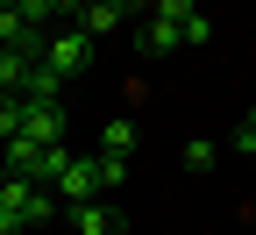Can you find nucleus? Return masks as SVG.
Here are the masks:
<instances>
[{
    "instance_id": "f03ea898",
    "label": "nucleus",
    "mask_w": 256,
    "mask_h": 235,
    "mask_svg": "<svg viewBox=\"0 0 256 235\" xmlns=\"http://www.w3.org/2000/svg\"><path fill=\"white\" fill-rule=\"evenodd\" d=\"M43 64H50L57 79H78L86 64H92V36H86V29H57V36L43 43Z\"/></svg>"
},
{
    "instance_id": "ddd939ff",
    "label": "nucleus",
    "mask_w": 256,
    "mask_h": 235,
    "mask_svg": "<svg viewBox=\"0 0 256 235\" xmlns=\"http://www.w3.org/2000/svg\"><path fill=\"white\" fill-rule=\"evenodd\" d=\"M92 178H100V192L121 185V178H128V157H92Z\"/></svg>"
},
{
    "instance_id": "39448f33",
    "label": "nucleus",
    "mask_w": 256,
    "mask_h": 235,
    "mask_svg": "<svg viewBox=\"0 0 256 235\" xmlns=\"http://www.w3.org/2000/svg\"><path fill=\"white\" fill-rule=\"evenodd\" d=\"M72 221H78V235H128V221H121L114 207H100V199H78Z\"/></svg>"
},
{
    "instance_id": "9d476101",
    "label": "nucleus",
    "mask_w": 256,
    "mask_h": 235,
    "mask_svg": "<svg viewBox=\"0 0 256 235\" xmlns=\"http://www.w3.org/2000/svg\"><path fill=\"white\" fill-rule=\"evenodd\" d=\"M64 164H72V150H64V143H43V150H36V171H28V178L57 185V171H64Z\"/></svg>"
},
{
    "instance_id": "9b49d317",
    "label": "nucleus",
    "mask_w": 256,
    "mask_h": 235,
    "mask_svg": "<svg viewBox=\"0 0 256 235\" xmlns=\"http://www.w3.org/2000/svg\"><path fill=\"white\" fill-rule=\"evenodd\" d=\"M78 29H86L92 43H100L107 29H121V15H114V8H100V0H86V15H78Z\"/></svg>"
},
{
    "instance_id": "0eeeda50",
    "label": "nucleus",
    "mask_w": 256,
    "mask_h": 235,
    "mask_svg": "<svg viewBox=\"0 0 256 235\" xmlns=\"http://www.w3.org/2000/svg\"><path fill=\"white\" fill-rule=\"evenodd\" d=\"M171 50H178V22L150 8L142 15V57H171Z\"/></svg>"
},
{
    "instance_id": "423d86ee",
    "label": "nucleus",
    "mask_w": 256,
    "mask_h": 235,
    "mask_svg": "<svg viewBox=\"0 0 256 235\" xmlns=\"http://www.w3.org/2000/svg\"><path fill=\"white\" fill-rule=\"evenodd\" d=\"M22 100H28V107H64V79L50 72L43 57H36V72H28V86H22Z\"/></svg>"
},
{
    "instance_id": "20e7f679",
    "label": "nucleus",
    "mask_w": 256,
    "mask_h": 235,
    "mask_svg": "<svg viewBox=\"0 0 256 235\" xmlns=\"http://www.w3.org/2000/svg\"><path fill=\"white\" fill-rule=\"evenodd\" d=\"M92 192H100V178H92V157H72V164L57 171V199H72V207H78V199H92Z\"/></svg>"
},
{
    "instance_id": "f257e3e1",
    "label": "nucleus",
    "mask_w": 256,
    "mask_h": 235,
    "mask_svg": "<svg viewBox=\"0 0 256 235\" xmlns=\"http://www.w3.org/2000/svg\"><path fill=\"white\" fill-rule=\"evenodd\" d=\"M0 199H8L28 228H50V221L64 214V199H57L50 185H28V178H14V171H0Z\"/></svg>"
},
{
    "instance_id": "2eb2a0df",
    "label": "nucleus",
    "mask_w": 256,
    "mask_h": 235,
    "mask_svg": "<svg viewBox=\"0 0 256 235\" xmlns=\"http://www.w3.org/2000/svg\"><path fill=\"white\" fill-rule=\"evenodd\" d=\"M185 171H214V143H206V136L185 143Z\"/></svg>"
},
{
    "instance_id": "dca6fc26",
    "label": "nucleus",
    "mask_w": 256,
    "mask_h": 235,
    "mask_svg": "<svg viewBox=\"0 0 256 235\" xmlns=\"http://www.w3.org/2000/svg\"><path fill=\"white\" fill-rule=\"evenodd\" d=\"M22 228H28V221H22V214L8 207V199H0V235H22Z\"/></svg>"
},
{
    "instance_id": "f8f14e48",
    "label": "nucleus",
    "mask_w": 256,
    "mask_h": 235,
    "mask_svg": "<svg viewBox=\"0 0 256 235\" xmlns=\"http://www.w3.org/2000/svg\"><path fill=\"white\" fill-rule=\"evenodd\" d=\"M14 136H22V100L0 93V143H14Z\"/></svg>"
},
{
    "instance_id": "1a4fd4ad",
    "label": "nucleus",
    "mask_w": 256,
    "mask_h": 235,
    "mask_svg": "<svg viewBox=\"0 0 256 235\" xmlns=\"http://www.w3.org/2000/svg\"><path fill=\"white\" fill-rule=\"evenodd\" d=\"M136 150V121H100V157H128Z\"/></svg>"
},
{
    "instance_id": "4468645a",
    "label": "nucleus",
    "mask_w": 256,
    "mask_h": 235,
    "mask_svg": "<svg viewBox=\"0 0 256 235\" xmlns=\"http://www.w3.org/2000/svg\"><path fill=\"white\" fill-rule=\"evenodd\" d=\"M206 36H214V22H206V15H200V8H192V15H185V22H178V43H206Z\"/></svg>"
},
{
    "instance_id": "7ed1b4c3",
    "label": "nucleus",
    "mask_w": 256,
    "mask_h": 235,
    "mask_svg": "<svg viewBox=\"0 0 256 235\" xmlns=\"http://www.w3.org/2000/svg\"><path fill=\"white\" fill-rule=\"evenodd\" d=\"M22 136L28 143H64V107H28L22 100Z\"/></svg>"
},
{
    "instance_id": "6e6552de",
    "label": "nucleus",
    "mask_w": 256,
    "mask_h": 235,
    "mask_svg": "<svg viewBox=\"0 0 256 235\" xmlns=\"http://www.w3.org/2000/svg\"><path fill=\"white\" fill-rule=\"evenodd\" d=\"M28 72H36V57H28V50H0V93H14V100H22Z\"/></svg>"
},
{
    "instance_id": "6ab92c4d",
    "label": "nucleus",
    "mask_w": 256,
    "mask_h": 235,
    "mask_svg": "<svg viewBox=\"0 0 256 235\" xmlns=\"http://www.w3.org/2000/svg\"><path fill=\"white\" fill-rule=\"evenodd\" d=\"M249 121H256V114H249Z\"/></svg>"
},
{
    "instance_id": "a211bd4d",
    "label": "nucleus",
    "mask_w": 256,
    "mask_h": 235,
    "mask_svg": "<svg viewBox=\"0 0 256 235\" xmlns=\"http://www.w3.org/2000/svg\"><path fill=\"white\" fill-rule=\"evenodd\" d=\"M100 8H114V15H128V8H150V0H100Z\"/></svg>"
},
{
    "instance_id": "f3484780",
    "label": "nucleus",
    "mask_w": 256,
    "mask_h": 235,
    "mask_svg": "<svg viewBox=\"0 0 256 235\" xmlns=\"http://www.w3.org/2000/svg\"><path fill=\"white\" fill-rule=\"evenodd\" d=\"M235 143H242V157L256 164V121H242V136H235Z\"/></svg>"
}]
</instances>
